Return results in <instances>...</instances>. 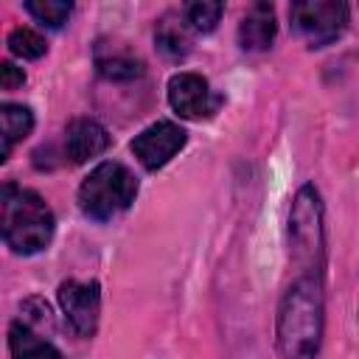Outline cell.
<instances>
[{
    "label": "cell",
    "instance_id": "6da1fadb",
    "mask_svg": "<svg viewBox=\"0 0 359 359\" xmlns=\"http://www.w3.org/2000/svg\"><path fill=\"white\" fill-rule=\"evenodd\" d=\"M278 351L283 359H317L323 342V280L297 275L278 306Z\"/></svg>",
    "mask_w": 359,
    "mask_h": 359
},
{
    "label": "cell",
    "instance_id": "7a4b0ae2",
    "mask_svg": "<svg viewBox=\"0 0 359 359\" xmlns=\"http://www.w3.org/2000/svg\"><path fill=\"white\" fill-rule=\"evenodd\" d=\"M0 224L3 241L17 255H34L50 244L56 222L53 210L36 191L6 182L0 196Z\"/></svg>",
    "mask_w": 359,
    "mask_h": 359
},
{
    "label": "cell",
    "instance_id": "3957f363",
    "mask_svg": "<svg viewBox=\"0 0 359 359\" xmlns=\"http://www.w3.org/2000/svg\"><path fill=\"white\" fill-rule=\"evenodd\" d=\"M289 252L300 266V275L320 278L325 266V233H323V202L314 185H303L294 194L289 210Z\"/></svg>",
    "mask_w": 359,
    "mask_h": 359
},
{
    "label": "cell",
    "instance_id": "277c9868",
    "mask_svg": "<svg viewBox=\"0 0 359 359\" xmlns=\"http://www.w3.org/2000/svg\"><path fill=\"white\" fill-rule=\"evenodd\" d=\"M137 196V180L135 174L115 160L98 163L79 188V205L84 216L95 222H107L126 210Z\"/></svg>",
    "mask_w": 359,
    "mask_h": 359
},
{
    "label": "cell",
    "instance_id": "5b68a950",
    "mask_svg": "<svg viewBox=\"0 0 359 359\" xmlns=\"http://www.w3.org/2000/svg\"><path fill=\"white\" fill-rule=\"evenodd\" d=\"M348 17L351 8L342 0H297L289 6L292 28L309 48H325L339 39L348 28Z\"/></svg>",
    "mask_w": 359,
    "mask_h": 359
},
{
    "label": "cell",
    "instance_id": "8992f818",
    "mask_svg": "<svg viewBox=\"0 0 359 359\" xmlns=\"http://www.w3.org/2000/svg\"><path fill=\"white\" fill-rule=\"evenodd\" d=\"M222 101L224 98L199 73L182 70V73H174L168 79V104L185 121H208V118H213L219 112Z\"/></svg>",
    "mask_w": 359,
    "mask_h": 359
},
{
    "label": "cell",
    "instance_id": "52a82bcc",
    "mask_svg": "<svg viewBox=\"0 0 359 359\" xmlns=\"http://www.w3.org/2000/svg\"><path fill=\"white\" fill-rule=\"evenodd\" d=\"M59 306L65 320L79 337H93L101 314V289L95 280H62L59 283Z\"/></svg>",
    "mask_w": 359,
    "mask_h": 359
},
{
    "label": "cell",
    "instance_id": "ba28073f",
    "mask_svg": "<svg viewBox=\"0 0 359 359\" xmlns=\"http://www.w3.org/2000/svg\"><path fill=\"white\" fill-rule=\"evenodd\" d=\"M185 140H188V135H185V129L180 123H174V121H154L140 135H135L132 154L137 157V163L146 171H157L185 146Z\"/></svg>",
    "mask_w": 359,
    "mask_h": 359
},
{
    "label": "cell",
    "instance_id": "9c48e42d",
    "mask_svg": "<svg viewBox=\"0 0 359 359\" xmlns=\"http://www.w3.org/2000/svg\"><path fill=\"white\" fill-rule=\"evenodd\" d=\"M107 146H109V132L95 118H76L65 129V154L76 165L104 154Z\"/></svg>",
    "mask_w": 359,
    "mask_h": 359
},
{
    "label": "cell",
    "instance_id": "30bf717a",
    "mask_svg": "<svg viewBox=\"0 0 359 359\" xmlns=\"http://www.w3.org/2000/svg\"><path fill=\"white\" fill-rule=\"evenodd\" d=\"M278 34L275 8L269 3H252L238 22V42L244 50H266Z\"/></svg>",
    "mask_w": 359,
    "mask_h": 359
},
{
    "label": "cell",
    "instance_id": "8fae6325",
    "mask_svg": "<svg viewBox=\"0 0 359 359\" xmlns=\"http://www.w3.org/2000/svg\"><path fill=\"white\" fill-rule=\"evenodd\" d=\"M8 348L14 359H62L59 348L39 337L25 320H14L8 328Z\"/></svg>",
    "mask_w": 359,
    "mask_h": 359
},
{
    "label": "cell",
    "instance_id": "7c38bea8",
    "mask_svg": "<svg viewBox=\"0 0 359 359\" xmlns=\"http://www.w3.org/2000/svg\"><path fill=\"white\" fill-rule=\"evenodd\" d=\"M154 42H157L160 53H165L168 59H182L191 50L185 14H165V17H160V22L154 28Z\"/></svg>",
    "mask_w": 359,
    "mask_h": 359
},
{
    "label": "cell",
    "instance_id": "4fadbf2b",
    "mask_svg": "<svg viewBox=\"0 0 359 359\" xmlns=\"http://www.w3.org/2000/svg\"><path fill=\"white\" fill-rule=\"evenodd\" d=\"M0 126H3V157L0 160H8L11 149L31 135L34 112L22 104H3L0 107Z\"/></svg>",
    "mask_w": 359,
    "mask_h": 359
},
{
    "label": "cell",
    "instance_id": "5bb4252c",
    "mask_svg": "<svg viewBox=\"0 0 359 359\" xmlns=\"http://www.w3.org/2000/svg\"><path fill=\"white\" fill-rule=\"evenodd\" d=\"M95 67H98V73H101L104 79H109V81H132V79H137V76L143 73V62H140L137 56H132L129 50H121V48L107 50V53L98 50Z\"/></svg>",
    "mask_w": 359,
    "mask_h": 359
},
{
    "label": "cell",
    "instance_id": "9a60e30c",
    "mask_svg": "<svg viewBox=\"0 0 359 359\" xmlns=\"http://www.w3.org/2000/svg\"><path fill=\"white\" fill-rule=\"evenodd\" d=\"M25 11H28L36 22L48 25V28H62V25L67 22L73 6L65 3V0H28V3H25Z\"/></svg>",
    "mask_w": 359,
    "mask_h": 359
},
{
    "label": "cell",
    "instance_id": "2e32d148",
    "mask_svg": "<svg viewBox=\"0 0 359 359\" xmlns=\"http://www.w3.org/2000/svg\"><path fill=\"white\" fill-rule=\"evenodd\" d=\"M182 14L188 20V28H194L199 34H210L219 25V20H222L224 6L222 3H205V0H199V3H188Z\"/></svg>",
    "mask_w": 359,
    "mask_h": 359
},
{
    "label": "cell",
    "instance_id": "e0dca14e",
    "mask_svg": "<svg viewBox=\"0 0 359 359\" xmlns=\"http://www.w3.org/2000/svg\"><path fill=\"white\" fill-rule=\"evenodd\" d=\"M8 50L14 56H20V59H39L48 50V45H45V39L34 28L20 25V28H14L8 34Z\"/></svg>",
    "mask_w": 359,
    "mask_h": 359
},
{
    "label": "cell",
    "instance_id": "ac0fdd59",
    "mask_svg": "<svg viewBox=\"0 0 359 359\" xmlns=\"http://www.w3.org/2000/svg\"><path fill=\"white\" fill-rule=\"evenodd\" d=\"M22 81H25V73L14 62H3L0 65V84H3V90H17V87H22Z\"/></svg>",
    "mask_w": 359,
    "mask_h": 359
}]
</instances>
